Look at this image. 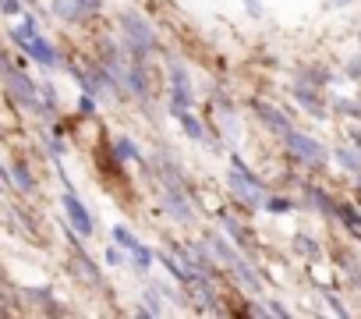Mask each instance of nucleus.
Here are the masks:
<instances>
[{"mask_svg": "<svg viewBox=\"0 0 361 319\" xmlns=\"http://www.w3.org/2000/svg\"><path fill=\"white\" fill-rule=\"evenodd\" d=\"M227 185H231V192L245 203V206H252V210H259L262 203H266V195H262V181L255 178V174H248L245 171V164L234 156L231 160V171H227Z\"/></svg>", "mask_w": 361, "mask_h": 319, "instance_id": "obj_1", "label": "nucleus"}, {"mask_svg": "<svg viewBox=\"0 0 361 319\" xmlns=\"http://www.w3.org/2000/svg\"><path fill=\"white\" fill-rule=\"evenodd\" d=\"M209 248L216 252V259H220V263H227V266L234 270V277H238V280H241L248 291H255V294L262 291V280H259V273H255V270H252V266H248V263H245V259H241V255H238V252H234V248L224 241V238H216V234H213V238H209Z\"/></svg>", "mask_w": 361, "mask_h": 319, "instance_id": "obj_2", "label": "nucleus"}, {"mask_svg": "<svg viewBox=\"0 0 361 319\" xmlns=\"http://www.w3.org/2000/svg\"><path fill=\"white\" fill-rule=\"evenodd\" d=\"M4 78H8V85H11V92H15V100H18L22 107H29L32 114H50V107H47V103H39L36 85H32L22 71H15L11 64H4Z\"/></svg>", "mask_w": 361, "mask_h": 319, "instance_id": "obj_3", "label": "nucleus"}, {"mask_svg": "<svg viewBox=\"0 0 361 319\" xmlns=\"http://www.w3.org/2000/svg\"><path fill=\"white\" fill-rule=\"evenodd\" d=\"M283 142H287V149H290L298 160H305V164H322V160H326V149H322V142H315L312 135L298 131L294 124L283 131Z\"/></svg>", "mask_w": 361, "mask_h": 319, "instance_id": "obj_4", "label": "nucleus"}, {"mask_svg": "<svg viewBox=\"0 0 361 319\" xmlns=\"http://www.w3.org/2000/svg\"><path fill=\"white\" fill-rule=\"evenodd\" d=\"M192 103H195L192 78H188V71L180 68V64H173V68H170V110L180 114V110H188Z\"/></svg>", "mask_w": 361, "mask_h": 319, "instance_id": "obj_5", "label": "nucleus"}, {"mask_svg": "<svg viewBox=\"0 0 361 319\" xmlns=\"http://www.w3.org/2000/svg\"><path fill=\"white\" fill-rule=\"evenodd\" d=\"M121 29L128 32L131 50H152V47H156V29H152L145 18H138V15H121Z\"/></svg>", "mask_w": 361, "mask_h": 319, "instance_id": "obj_6", "label": "nucleus"}, {"mask_svg": "<svg viewBox=\"0 0 361 319\" xmlns=\"http://www.w3.org/2000/svg\"><path fill=\"white\" fill-rule=\"evenodd\" d=\"M11 36H15V40H18V47H22V50H25L29 57H36L39 64H47V68H54V64L61 61V54H57V50H54V47H50V43H47V40H43L39 32H36V36H25L22 29H15Z\"/></svg>", "mask_w": 361, "mask_h": 319, "instance_id": "obj_7", "label": "nucleus"}, {"mask_svg": "<svg viewBox=\"0 0 361 319\" xmlns=\"http://www.w3.org/2000/svg\"><path fill=\"white\" fill-rule=\"evenodd\" d=\"M114 241L135 255V266H138V270H149V266H152V252H149V248H145V245H142L128 227H121V224H117V227H114Z\"/></svg>", "mask_w": 361, "mask_h": 319, "instance_id": "obj_8", "label": "nucleus"}, {"mask_svg": "<svg viewBox=\"0 0 361 319\" xmlns=\"http://www.w3.org/2000/svg\"><path fill=\"white\" fill-rule=\"evenodd\" d=\"M166 210H170L173 220L192 224V203L185 199V188H180V181H166Z\"/></svg>", "mask_w": 361, "mask_h": 319, "instance_id": "obj_9", "label": "nucleus"}, {"mask_svg": "<svg viewBox=\"0 0 361 319\" xmlns=\"http://www.w3.org/2000/svg\"><path fill=\"white\" fill-rule=\"evenodd\" d=\"M64 213H68V220H71V227H75L78 234H85V238L92 234V217H89V210L75 199V192L64 195Z\"/></svg>", "mask_w": 361, "mask_h": 319, "instance_id": "obj_10", "label": "nucleus"}, {"mask_svg": "<svg viewBox=\"0 0 361 319\" xmlns=\"http://www.w3.org/2000/svg\"><path fill=\"white\" fill-rule=\"evenodd\" d=\"M252 110H255V114L266 121V128H273L276 135H283V131L290 128V121H287V117H283L276 107H269V103H262V100H255V103H252Z\"/></svg>", "mask_w": 361, "mask_h": 319, "instance_id": "obj_11", "label": "nucleus"}, {"mask_svg": "<svg viewBox=\"0 0 361 319\" xmlns=\"http://www.w3.org/2000/svg\"><path fill=\"white\" fill-rule=\"evenodd\" d=\"M294 96H298V103H301L308 114H315V117H326V103L319 100V92H315V89H308V85H298V89H294Z\"/></svg>", "mask_w": 361, "mask_h": 319, "instance_id": "obj_12", "label": "nucleus"}, {"mask_svg": "<svg viewBox=\"0 0 361 319\" xmlns=\"http://www.w3.org/2000/svg\"><path fill=\"white\" fill-rule=\"evenodd\" d=\"M54 15L64 22H78L82 8H78V0H54Z\"/></svg>", "mask_w": 361, "mask_h": 319, "instance_id": "obj_13", "label": "nucleus"}, {"mask_svg": "<svg viewBox=\"0 0 361 319\" xmlns=\"http://www.w3.org/2000/svg\"><path fill=\"white\" fill-rule=\"evenodd\" d=\"M336 217L354 231V234H361V213L354 210V206H347V203H336Z\"/></svg>", "mask_w": 361, "mask_h": 319, "instance_id": "obj_14", "label": "nucleus"}, {"mask_svg": "<svg viewBox=\"0 0 361 319\" xmlns=\"http://www.w3.org/2000/svg\"><path fill=\"white\" fill-rule=\"evenodd\" d=\"M220 224H224V227L231 231V238H234V241H238L241 248H248V245H252V241H248V234H245V227H241V224H238L234 217H227V213H220Z\"/></svg>", "mask_w": 361, "mask_h": 319, "instance_id": "obj_15", "label": "nucleus"}, {"mask_svg": "<svg viewBox=\"0 0 361 319\" xmlns=\"http://www.w3.org/2000/svg\"><path fill=\"white\" fill-rule=\"evenodd\" d=\"M336 160H340L350 174H361V152H354V149H336Z\"/></svg>", "mask_w": 361, "mask_h": 319, "instance_id": "obj_16", "label": "nucleus"}, {"mask_svg": "<svg viewBox=\"0 0 361 319\" xmlns=\"http://www.w3.org/2000/svg\"><path fill=\"white\" fill-rule=\"evenodd\" d=\"M11 178H15V185H18L22 192H36V181H32V174L25 171V164H15V167H11Z\"/></svg>", "mask_w": 361, "mask_h": 319, "instance_id": "obj_17", "label": "nucleus"}, {"mask_svg": "<svg viewBox=\"0 0 361 319\" xmlns=\"http://www.w3.org/2000/svg\"><path fill=\"white\" fill-rule=\"evenodd\" d=\"M308 199H312V203H315V206H319L326 217H336V203H333L329 195H322L319 188H308Z\"/></svg>", "mask_w": 361, "mask_h": 319, "instance_id": "obj_18", "label": "nucleus"}, {"mask_svg": "<svg viewBox=\"0 0 361 319\" xmlns=\"http://www.w3.org/2000/svg\"><path fill=\"white\" fill-rule=\"evenodd\" d=\"M177 117H180V124H185V131H188V138H202V135H206V131H202V124H199V121H195V117H192L188 110H180Z\"/></svg>", "mask_w": 361, "mask_h": 319, "instance_id": "obj_19", "label": "nucleus"}, {"mask_svg": "<svg viewBox=\"0 0 361 319\" xmlns=\"http://www.w3.org/2000/svg\"><path fill=\"white\" fill-rule=\"evenodd\" d=\"M114 152H117V160H135V156H138V149H135L131 138H117V142H114Z\"/></svg>", "mask_w": 361, "mask_h": 319, "instance_id": "obj_20", "label": "nucleus"}, {"mask_svg": "<svg viewBox=\"0 0 361 319\" xmlns=\"http://www.w3.org/2000/svg\"><path fill=\"white\" fill-rule=\"evenodd\" d=\"M301 82H312V85H326V82H329V75H326L322 68H305Z\"/></svg>", "mask_w": 361, "mask_h": 319, "instance_id": "obj_21", "label": "nucleus"}, {"mask_svg": "<svg viewBox=\"0 0 361 319\" xmlns=\"http://www.w3.org/2000/svg\"><path fill=\"white\" fill-rule=\"evenodd\" d=\"M78 273H82V277H85L89 284H99V280H103V277L96 273V266H92L89 259H82V255H78Z\"/></svg>", "mask_w": 361, "mask_h": 319, "instance_id": "obj_22", "label": "nucleus"}, {"mask_svg": "<svg viewBox=\"0 0 361 319\" xmlns=\"http://www.w3.org/2000/svg\"><path fill=\"white\" fill-rule=\"evenodd\" d=\"M262 206H266L269 213H290V210H294V203H290V199H266Z\"/></svg>", "mask_w": 361, "mask_h": 319, "instance_id": "obj_23", "label": "nucleus"}, {"mask_svg": "<svg viewBox=\"0 0 361 319\" xmlns=\"http://www.w3.org/2000/svg\"><path fill=\"white\" fill-rule=\"evenodd\" d=\"M294 241H298V248H301L305 255H319V245H315L312 238H294Z\"/></svg>", "mask_w": 361, "mask_h": 319, "instance_id": "obj_24", "label": "nucleus"}, {"mask_svg": "<svg viewBox=\"0 0 361 319\" xmlns=\"http://www.w3.org/2000/svg\"><path fill=\"white\" fill-rule=\"evenodd\" d=\"M0 11L4 15H22V4L18 0H0Z\"/></svg>", "mask_w": 361, "mask_h": 319, "instance_id": "obj_25", "label": "nucleus"}, {"mask_svg": "<svg viewBox=\"0 0 361 319\" xmlns=\"http://www.w3.org/2000/svg\"><path fill=\"white\" fill-rule=\"evenodd\" d=\"M106 263H110V266H124V255H121V248H114V245H110V248H106Z\"/></svg>", "mask_w": 361, "mask_h": 319, "instance_id": "obj_26", "label": "nucleus"}, {"mask_svg": "<svg viewBox=\"0 0 361 319\" xmlns=\"http://www.w3.org/2000/svg\"><path fill=\"white\" fill-rule=\"evenodd\" d=\"M78 110H82V114H92V110H96V103H92V92H85V96H82Z\"/></svg>", "mask_w": 361, "mask_h": 319, "instance_id": "obj_27", "label": "nucleus"}, {"mask_svg": "<svg viewBox=\"0 0 361 319\" xmlns=\"http://www.w3.org/2000/svg\"><path fill=\"white\" fill-rule=\"evenodd\" d=\"M78 8H82V11H99L103 0H78Z\"/></svg>", "mask_w": 361, "mask_h": 319, "instance_id": "obj_28", "label": "nucleus"}, {"mask_svg": "<svg viewBox=\"0 0 361 319\" xmlns=\"http://www.w3.org/2000/svg\"><path fill=\"white\" fill-rule=\"evenodd\" d=\"M347 78H361V57L347 64Z\"/></svg>", "mask_w": 361, "mask_h": 319, "instance_id": "obj_29", "label": "nucleus"}, {"mask_svg": "<svg viewBox=\"0 0 361 319\" xmlns=\"http://www.w3.org/2000/svg\"><path fill=\"white\" fill-rule=\"evenodd\" d=\"M245 8H248V15H262V0H245Z\"/></svg>", "mask_w": 361, "mask_h": 319, "instance_id": "obj_30", "label": "nucleus"}, {"mask_svg": "<svg viewBox=\"0 0 361 319\" xmlns=\"http://www.w3.org/2000/svg\"><path fill=\"white\" fill-rule=\"evenodd\" d=\"M333 4H336V8H347V4H354V0H333Z\"/></svg>", "mask_w": 361, "mask_h": 319, "instance_id": "obj_31", "label": "nucleus"}]
</instances>
